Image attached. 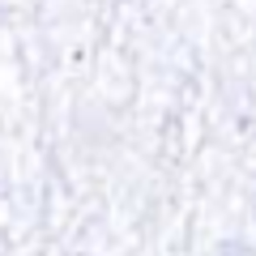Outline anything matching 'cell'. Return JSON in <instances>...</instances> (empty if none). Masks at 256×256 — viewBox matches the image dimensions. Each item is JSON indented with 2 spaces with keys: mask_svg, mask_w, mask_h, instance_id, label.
<instances>
[{
  "mask_svg": "<svg viewBox=\"0 0 256 256\" xmlns=\"http://www.w3.org/2000/svg\"><path fill=\"white\" fill-rule=\"evenodd\" d=\"M252 218H256V196H252Z\"/></svg>",
  "mask_w": 256,
  "mask_h": 256,
  "instance_id": "6da1fadb",
  "label": "cell"
}]
</instances>
